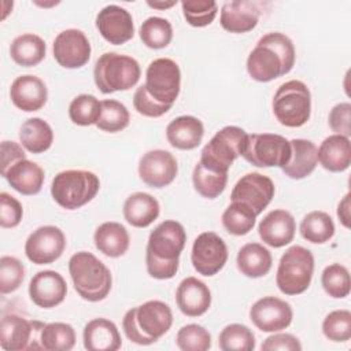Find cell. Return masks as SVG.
Listing matches in <instances>:
<instances>
[{
  "instance_id": "46",
  "label": "cell",
  "mask_w": 351,
  "mask_h": 351,
  "mask_svg": "<svg viewBox=\"0 0 351 351\" xmlns=\"http://www.w3.org/2000/svg\"><path fill=\"white\" fill-rule=\"evenodd\" d=\"M322 332L326 339L337 343L351 339V313L348 310H335L322 322Z\"/></svg>"
},
{
  "instance_id": "20",
  "label": "cell",
  "mask_w": 351,
  "mask_h": 351,
  "mask_svg": "<svg viewBox=\"0 0 351 351\" xmlns=\"http://www.w3.org/2000/svg\"><path fill=\"white\" fill-rule=\"evenodd\" d=\"M67 293V284L62 274L55 270H41L29 282V296L41 308L59 306Z\"/></svg>"
},
{
  "instance_id": "47",
  "label": "cell",
  "mask_w": 351,
  "mask_h": 351,
  "mask_svg": "<svg viewBox=\"0 0 351 351\" xmlns=\"http://www.w3.org/2000/svg\"><path fill=\"white\" fill-rule=\"evenodd\" d=\"M25 278L23 263L10 255L0 258V293L7 295L16 291Z\"/></svg>"
},
{
  "instance_id": "35",
  "label": "cell",
  "mask_w": 351,
  "mask_h": 351,
  "mask_svg": "<svg viewBox=\"0 0 351 351\" xmlns=\"http://www.w3.org/2000/svg\"><path fill=\"white\" fill-rule=\"evenodd\" d=\"M300 234L313 244H324L335 234V222L325 211H311L300 222Z\"/></svg>"
},
{
  "instance_id": "1",
  "label": "cell",
  "mask_w": 351,
  "mask_h": 351,
  "mask_svg": "<svg viewBox=\"0 0 351 351\" xmlns=\"http://www.w3.org/2000/svg\"><path fill=\"white\" fill-rule=\"evenodd\" d=\"M185 241L186 233L180 222L174 219L160 222L149 233L147 243L145 266L148 274L156 280L173 278L178 271Z\"/></svg>"
},
{
  "instance_id": "52",
  "label": "cell",
  "mask_w": 351,
  "mask_h": 351,
  "mask_svg": "<svg viewBox=\"0 0 351 351\" xmlns=\"http://www.w3.org/2000/svg\"><path fill=\"white\" fill-rule=\"evenodd\" d=\"M1 152V176H4L11 166H14L16 162L26 159V154L21 144L15 141L4 140L0 145Z\"/></svg>"
},
{
  "instance_id": "16",
  "label": "cell",
  "mask_w": 351,
  "mask_h": 351,
  "mask_svg": "<svg viewBox=\"0 0 351 351\" xmlns=\"http://www.w3.org/2000/svg\"><path fill=\"white\" fill-rule=\"evenodd\" d=\"M53 58L64 69H80L90 59V43L78 29H66L53 40Z\"/></svg>"
},
{
  "instance_id": "37",
  "label": "cell",
  "mask_w": 351,
  "mask_h": 351,
  "mask_svg": "<svg viewBox=\"0 0 351 351\" xmlns=\"http://www.w3.org/2000/svg\"><path fill=\"white\" fill-rule=\"evenodd\" d=\"M192 182L195 191L200 196L207 199H215L226 188L228 173L214 171L197 162L192 173Z\"/></svg>"
},
{
  "instance_id": "42",
  "label": "cell",
  "mask_w": 351,
  "mask_h": 351,
  "mask_svg": "<svg viewBox=\"0 0 351 351\" xmlns=\"http://www.w3.org/2000/svg\"><path fill=\"white\" fill-rule=\"evenodd\" d=\"M101 112V101L93 95H78L69 106V117L78 126L96 125Z\"/></svg>"
},
{
  "instance_id": "24",
  "label": "cell",
  "mask_w": 351,
  "mask_h": 351,
  "mask_svg": "<svg viewBox=\"0 0 351 351\" xmlns=\"http://www.w3.org/2000/svg\"><path fill=\"white\" fill-rule=\"evenodd\" d=\"M261 10L254 1H226L222 4L219 22L230 33L251 32L259 21Z\"/></svg>"
},
{
  "instance_id": "33",
  "label": "cell",
  "mask_w": 351,
  "mask_h": 351,
  "mask_svg": "<svg viewBox=\"0 0 351 351\" xmlns=\"http://www.w3.org/2000/svg\"><path fill=\"white\" fill-rule=\"evenodd\" d=\"M45 41L33 33H23L15 37L10 45L11 59L22 67L40 64L45 58Z\"/></svg>"
},
{
  "instance_id": "26",
  "label": "cell",
  "mask_w": 351,
  "mask_h": 351,
  "mask_svg": "<svg viewBox=\"0 0 351 351\" xmlns=\"http://www.w3.org/2000/svg\"><path fill=\"white\" fill-rule=\"evenodd\" d=\"M82 337L88 351H117L122 346L117 325L107 318L90 319L84 328Z\"/></svg>"
},
{
  "instance_id": "15",
  "label": "cell",
  "mask_w": 351,
  "mask_h": 351,
  "mask_svg": "<svg viewBox=\"0 0 351 351\" xmlns=\"http://www.w3.org/2000/svg\"><path fill=\"white\" fill-rule=\"evenodd\" d=\"M274 192L276 188L271 178L261 173H248L233 186L230 200L247 204L259 215L270 204Z\"/></svg>"
},
{
  "instance_id": "3",
  "label": "cell",
  "mask_w": 351,
  "mask_h": 351,
  "mask_svg": "<svg viewBox=\"0 0 351 351\" xmlns=\"http://www.w3.org/2000/svg\"><path fill=\"white\" fill-rule=\"evenodd\" d=\"M173 325V313L162 300H148L126 311L122 329L126 337L138 344L149 346L169 332Z\"/></svg>"
},
{
  "instance_id": "25",
  "label": "cell",
  "mask_w": 351,
  "mask_h": 351,
  "mask_svg": "<svg viewBox=\"0 0 351 351\" xmlns=\"http://www.w3.org/2000/svg\"><path fill=\"white\" fill-rule=\"evenodd\" d=\"M204 136L203 122L192 115H181L173 119L166 128L169 144L177 149H195L200 145Z\"/></svg>"
},
{
  "instance_id": "41",
  "label": "cell",
  "mask_w": 351,
  "mask_h": 351,
  "mask_svg": "<svg viewBox=\"0 0 351 351\" xmlns=\"http://www.w3.org/2000/svg\"><path fill=\"white\" fill-rule=\"evenodd\" d=\"M218 346L222 351H252L255 348V336L248 326L230 324L221 330Z\"/></svg>"
},
{
  "instance_id": "38",
  "label": "cell",
  "mask_w": 351,
  "mask_h": 351,
  "mask_svg": "<svg viewBox=\"0 0 351 351\" xmlns=\"http://www.w3.org/2000/svg\"><path fill=\"white\" fill-rule=\"evenodd\" d=\"M140 38L151 49L166 48L173 40L171 23L160 16H149L140 26Z\"/></svg>"
},
{
  "instance_id": "5",
  "label": "cell",
  "mask_w": 351,
  "mask_h": 351,
  "mask_svg": "<svg viewBox=\"0 0 351 351\" xmlns=\"http://www.w3.org/2000/svg\"><path fill=\"white\" fill-rule=\"evenodd\" d=\"M140 75L141 69L138 62L129 55L117 52L100 55L93 69L95 84L104 95L129 90L138 82Z\"/></svg>"
},
{
  "instance_id": "34",
  "label": "cell",
  "mask_w": 351,
  "mask_h": 351,
  "mask_svg": "<svg viewBox=\"0 0 351 351\" xmlns=\"http://www.w3.org/2000/svg\"><path fill=\"white\" fill-rule=\"evenodd\" d=\"M19 141L26 151L43 154L48 151L53 143L52 128L41 118H29L19 129Z\"/></svg>"
},
{
  "instance_id": "54",
  "label": "cell",
  "mask_w": 351,
  "mask_h": 351,
  "mask_svg": "<svg viewBox=\"0 0 351 351\" xmlns=\"http://www.w3.org/2000/svg\"><path fill=\"white\" fill-rule=\"evenodd\" d=\"M147 4L152 8H156V10H166V8H170V7L176 5L177 0H173V1H147Z\"/></svg>"
},
{
  "instance_id": "31",
  "label": "cell",
  "mask_w": 351,
  "mask_h": 351,
  "mask_svg": "<svg viewBox=\"0 0 351 351\" xmlns=\"http://www.w3.org/2000/svg\"><path fill=\"white\" fill-rule=\"evenodd\" d=\"M160 213L159 202L147 192H134L123 203V217L134 228L149 226Z\"/></svg>"
},
{
  "instance_id": "19",
  "label": "cell",
  "mask_w": 351,
  "mask_h": 351,
  "mask_svg": "<svg viewBox=\"0 0 351 351\" xmlns=\"http://www.w3.org/2000/svg\"><path fill=\"white\" fill-rule=\"evenodd\" d=\"M96 27L100 36L114 45H122L134 36L132 14L117 4L106 5L99 11L96 16Z\"/></svg>"
},
{
  "instance_id": "11",
  "label": "cell",
  "mask_w": 351,
  "mask_h": 351,
  "mask_svg": "<svg viewBox=\"0 0 351 351\" xmlns=\"http://www.w3.org/2000/svg\"><path fill=\"white\" fill-rule=\"evenodd\" d=\"M148 95L158 103L173 107L181 89V70L170 58H158L149 63L145 71Z\"/></svg>"
},
{
  "instance_id": "8",
  "label": "cell",
  "mask_w": 351,
  "mask_h": 351,
  "mask_svg": "<svg viewBox=\"0 0 351 351\" xmlns=\"http://www.w3.org/2000/svg\"><path fill=\"white\" fill-rule=\"evenodd\" d=\"M314 273V255L302 245L289 247L281 256L276 284L284 295H300L310 287Z\"/></svg>"
},
{
  "instance_id": "28",
  "label": "cell",
  "mask_w": 351,
  "mask_h": 351,
  "mask_svg": "<svg viewBox=\"0 0 351 351\" xmlns=\"http://www.w3.org/2000/svg\"><path fill=\"white\" fill-rule=\"evenodd\" d=\"M317 160L325 170L332 173L347 170L351 165L350 138L340 134L326 137L317 149Z\"/></svg>"
},
{
  "instance_id": "43",
  "label": "cell",
  "mask_w": 351,
  "mask_h": 351,
  "mask_svg": "<svg viewBox=\"0 0 351 351\" xmlns=\"http://www.w3.org/2000/svg\"><path fill=\"white\" fill-rule=\"evenodd\" d=\"M321 284L324 291L335 299H343L350 295L351 280L350 271L340 263H332L326 266L321 276Z\"/></svg>"
},
{
  "instance_id": "6",
  "label": "cell",
  "mask_w": 351,
  "mask_h": 351,
  "mask_svg": "<svg viewBox=\"0 0 351 351\" xmlns=\"http://www.w3.org/2000/svg\"><path fill=\"white\" fill-rule=\"evenodd\" d=\"M100 189L99 177L88 170H64L51 184L53 200L66 210H77L89 203Z\"/></svg>"
},
{
  "instance_id": "12",
  "label": "cell",
  "mask_w": 351,
  "mask_h": 351,
  "mask_svg": "<svg viewBox=\"0 0 351 351\" xmlns=\"http://www.w3.org/2000/svg\"><path fill=\"white\" fill-rule=\"evenodd\" d=\"M45 324L26 319L18 314H7L0 322V346L5 351L43 350L41 332Z\"/></svg>"
},
{
  "instance_id": "18",
  "label": "cell",
  "mask_w": 351,
  "mask_h": 351,
  "mask_svg": "<svg viewBox=\"0 0 351 351\" xmlns=\"http://www.w3.org/2000/svg\"><path fill=\"white\" fill-rule=\"evenodd\" d=\"M178 173V165L173 154L165 149L145 152L138 162V176L151 188H165L170 185Z\"/></svg>"
},
{
  "instance_id": "29",
  "label": "cell",
  "mask_w": 351,
  "mask_h": 351,
  "mask_svg": "<svg viewBox=\"0 0 351 351\" xmlns=\"http://www.w3.org/2000/svg\"><path fill=\"white\" fill-rule=\"evenodd\" d=\"M289 143L291 158L282 167V171L292 180L306 178L317 167V147L313 141L304 138H293Z\"/></svg>"
},
{
  "instance_id": "27",
  "label": "cell",
  "mask_w": 351,
  "mask_h": 351,
  "mask_svg": "<svg viewBox=\"0 0 351 351\" xmlns=\"http://www.w3.org/2000/svg\"><path fill=\"white\" fill-rule=\"evenodd\" d=\"M12 189L25 196L37 195L44 184L45 173L37 163L26 159L16 162L3 176Z\"/></svg>"
},
{
  "instance_id": "36",
  "label": "cell",
  "mask_w": 351,
  "mask_h": 351,
  "mask_svg": "<svg viewBox=\"0 0 351 351\" xmlns=\"http://www.w3.org/2000/svg\"><path fill=\"white\" fill-rule=\"evenodd\" d=\"M256 214L247 204L232 202L223 211L221 221L228 233L233 236H244L252 230L256 221Z\"/></svg>"
},
{
  "instance_id": "32",
  "label": "cell",
  "mask_w": 351,
  "mask_h": 351,
  "mask_svg": "<svg viewBox=\"0 0 351 351\" xmlns=\"http://www.w3.org/2000/svg\"><path fill=\"white\" fill-rule=\"evenodd\" d=\"M237 269L241 274L250 278L266 276L273 263L270 251L259 243H247L237 252Z\"/></svg>"
},
{
  "instance_id": "17",
  "label": "cell",
  "mask_w": 351,
  "mask_h": 351,
  "mask_svg": "<svg viewBox=\"0 0 351 351\" xmlns=\"http://www.w3.org/2000/svg\"><path fill=\"white\" fill-rule=\"evenodd\" d=\"M293 311L288 302L276 296H263L250 308L251 322L262 332H280L292 322Z\"/></svg>"
},
{
  "instance_id": "44",
  "label": "cell",
  "mask_w": 351,
  "mask_h": 351,
  "mask_svg": "<svg viewBox=\"0 0 351 351\" xmlns=\"http://www.w3.org/2000/svg\"><path fill=\"white\" fill-rule=\"evenodd\" d=\"M181 7L185 21L193 27L208 26L218 14V4L214 0H184Z\"/></svg>"
},
{
  "instance_id": "39",
  "label": "cell",
  "mask_w": 351,
  "mask_h": 351,
  "mask_svg": "<svg viewBox=\"0 0 351 351\" xmlns=\"http://www.w3.org/2000/svg\"><path fill=\"white\" fill-rule=\"evenodd\" d=\"M43 350L70 351L75 346V330L66 322L45 324L41 332Z\"/></svg>"
},
{
  "instance_id": "9",
  "label": "cell",
  "mask_w": 351,
  "mask_h": 351,
  "mask_svg": "<svg viewBox=\"0 0 351 351\" xmlns=\"http://www.w3.org/2000/svg\"><path fill=\"white\" fill-rule=\"evenodd\" d=\"M247 133L239 126H225L203 147L200 163L207 169L228 173L233 162L241 156Z\"/></svg>"
},
{
  "instance_id": "48",
  "label": "cell",
  "mask_w": 351,
  "mask_h": 351,
  "mask_svg": "<svg viewBox=\"0 0 351 351\" xmlns=\"http://www.w3.org/2000/svg\"><path fill=\"white\" fill-rule=\"evenodd\" d=\"M23 217V208L19 200L7 192L0 193V225L4 229L18 226Z\"/></svg>"
},
{
  "instance_id": "50",
  "label": "cell",
  "mask_w": 351,
  "mask_h": 351,
  "mask_svg": "<svg viewBox=\"0 0 351 351\" xmlns=\"http://www.w3.org/2000/svg\"><path fill=\"white\" fill-rule=\"evenodd\" d=\"M329 128L335 134L350 137L351 134V104L348 101L336 104L329 112Z\"/></svg>"
},
{
  "instance_id": "49",
  "label": "cell",
  "mask_w": 351,
  "mask_h": 351,
  "mask_svg": "<svg viewBox=\"0 0 351 351\" xmlns=\"http://www.w3.org/2000/svg\"><path fill=\"white\" fill-rule=\"evenodd\" d=\"M133 106L138 114H141L144 117H149V118H159V117L165 115L171 108V107L160 104L155 99H152L148 95L144 85H141L136 89L134 96H133Z\"/></svg>"
},
{
  "instance_id": "7",
  "label": "cell",
  "mask_w": 351,
  "mask_h": 351,
  "mask_svg": "<svg viewBox=\"0 0 351 351\" xmlns=\"http://www.w3.org/2000/svg\"><path fill=\"white\" fill-rule=\"evenodd\" d=\"M273 114L287 128L303 126L311 115V93L299 80H291L278 86L273 97Z\"/></svg>"
},
{
  "instance_id": "21",
  "label": "cell",
  "mask_w": 351,
  "mask_h": 351,
  "mask_svg": "<svg viewBox=\"0 0 351 351\" xmlns=\"http://www.w3.org/2000/svg\"><path fill=\"white\" fill-rule=\"evenodd\" d=\"M12 104L25 111L33 112L43 108L48 99V89L44 81L33 74L16 77L10 88Z\"/></svg>"
},
{
  "instance_id": "45",
  "label": "cell",
  "mask_w": 351,
  "mask_h": 351,
  "mask_svg": "<svg viewBox=\"0 0 351 351\" xmlns=\"http://www.w3.org/2000/svg\"><path fill=\"white\" fill-rule=\"evenodd\" d=\"M176 344L182 351H207L211 347V335L202 325L188 324L177 332Z\"/></svg>"
},
{
  "instance_id": "30",
  "label": "cell",
  "mask_w": 351,
  "mask_h": 351,
  "mask_svg": "<svg viewBox=\"0 0 351 351\" xmlns=\"http://www.w3.org/2000/svg\"><path fill=\"white\" fill-rule=\"evenodd\" d=\"M95 247L108 258H119L128 250L130 244V237L126 228L114 221L103 222L97 226L93 234Z\"/></svg>"
},
{
  "instance_id": "40",
  "label": "cell",
  "mask_w": 351,
  "mask_h": 351,
  "mask_svg": "<svg viewBox=\"0 0 351 351\" xmlns=\"http://www.w3.org/2000/svg\"><path fill=\"white\" fill-rule=\"evenodd\" d=\"M130 122V114L126 106L114 99L101 100V112L96 122V126L108 133H117L128 128Z\"/></svg>"
},
{
  "instance_id": "2",
  "label": "cell",
  "mask_w": 351,
  "mask_h": 351,
  "mask_svg": "<svg viewBox=\"0 0 351 351\" xmlns=\"http://www.w3.org/2000/svg\"><path fill=\"white\" fill-rule=\"evenodd\" d=\"M296 53L292 40L278 32L259 38L247 58V71L258 82H269L288 74L295 64Z\"/></svg>"
},
{
  "instance_id": "10",
  "label": "cell",
  "mask_w": 351,
  "mask_h": 351,
  "mask_svg": "<svg viewBox=\"0 0 351 351\" xmlns=\"http://www.w3.org/2000/svg\"><path fill=\"white\" fill-rule=\"evenodd\" d=\"M241 156L256 167H284L291 158V143L281 134H247Z\"/></svg>"
},
{
  "instance_id": "4",
  "label": "cell",
  "mask_w": 351,
  "mask_h": 351,
  "mask_svg": "<svg viewBox=\"0 0 351 351\" xmlns=\"http://www.w3.org/2000/svg\"><path fill=\"white\" fill-rule=\"evenodd\" d=\"M69 273L77 293L88 302L107 298L112 285L110 269L92 252L80 251L69 261Z\"/></svg>"
},
{
  "instance_id": "51",
  "label": "cell",
  "mask_w": 351,
  "mask_h": 351,
  "mask_svg": "<svg viewBox=\"0 0 351 351\" xmlns=\"http://www.w3.org/2000/svg\"><path fill=\"white\" fill-rule=\"evenodd\" d=\"M262 351H300L302 344L298 337L291 333H274L269 336L261 346Z\"/></svg>"
},
{
  "instance_id": "22",
  "label": "cell",
  "mask_w": 351,
  "mask_h": 351,
  "mask_svg": "<svg viewBox=\"0 0 351 351\" xmlns=\"http://www.w3.org/2000/svg\"><path fill=\"white\" fill-rule=\"evenodd\" d=\"M296 232V222L293 215L282 208L267 213L258 225V233L262 241L273 248L288 245Z\"/></svg>"
},
{
  "instance_id": "13",
  "label": "cell",
  "mask_w": 351,
  "mask_h": 351,
  "mask_svg": "<svg viewBox=\"0 0 351 351\" xmlns=\"http://www.w3.org/2000/svg\"><path fill=\"white\" fill-rule=\"evenodd\" d=\"M228 255V247L217 233L203 232L193 241L191 261L199 274L211 277L225 266Z\"/></svg>"
},
{
  "instance_id": "23",
  "label": "cell",
  "mask_w": 351,
  "mask_h": 351,
  "mask_svg": "<svg viewBox=\"0 0 351 351\" xmlns=\"http://www.w3.org/2000/svg\"><path fill=\"white\" fill-rule=\"evenodd\" d=\"M176 303L184 315L200 317L211 306L210 288L196 277H186L176 289Z\"/></svg>"
},
{
  "instance_id": "53",
  "label": "cell",
  "mask_w": 351,
  "mask_h": 351,
  "mask_svg": "<svg viewBox=\"0 0 351 351\" xmlns=\"http://www.w3.org/2000/svg\"><path fill=\"white\" fill-rule=\"evenodd\" d=\"M337 217L343 226L350 228V193H346V196L340 200L337 206Z\"/></svg>"
},
{
  "instance_id": "14",
  "label": "cell",
  "mask_w": 351,
  "mask_h": 351,
  "mask_svg": "<svg viewBox=\"0 0 351 351\" xmlns=\"http://www.w3.org/2000/svg\"><path fill=\"white\" fill-rule=\"evenodd\" d=\"M66 248L64 233L53 225L40 226L33 230L26 243L25 254L36 265H48L58 261Z\"/></svg>"
}]
</instances>
